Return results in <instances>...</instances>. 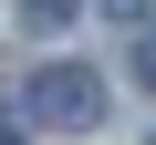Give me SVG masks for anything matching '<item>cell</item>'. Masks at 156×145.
Here are the masks:
<instances>
[{"label": "cell", "mask_w": 156, "mask_h": 145, "mask_svg": "<svg viewBox=\"0 0 156 145\" xmlns=\"http://www.w3.org/2000/svg\"><path fill=\"white\" fill-rule=\"evenodd\" d=\"M21 114H31V124H62V135H83V124L104 114V83H94L83 62H42V72H31V93H21Z\"/></svg>", "instance_id": "1"}, {"label": "cell", "mask_w": 156, "mask_h": 145, "mask_svg": "<svg viewBox=\"0 0 156 145\" xmlns=\"http://www.w3.org/2000/svg\"><path fill=\"white\" fill-rule=\"evenodd\" d=\"M21 21H31V31H62V21H73V0H21Z\"/></svg>", "instance_id": "2"}, {"label": "cell", "mask_w": 156, "mask_h": 145, "mask_svg": "<svg viewBox=\"0 0 156 145\" xmlns=\"http://www.w3.org/2000/svg\"><path fill=\"white\" fill-rule=\"evenodd\" d=\"M135 83H156V31H135Z\"/></svg>", "instance_id": "4"}, {"label": "cell", "mask_w": 156, "mask_h": 145, "mask_svg": "<svg viewBox=\"0 0 156 145\" xmlns=\"http://www.w3.org/2000/svg\"><path fill=\"white\" fill-rule=\"evenodd\" d=\"M104 11H146V0H104Z\"/></svg>", "instance_id": "5"}, {"label": "cell", "mask_w": 156, "mask_h": 145, "mask_svg": "<svg viewBox=\"0 0 156 145\" xmlns=\"http://www.w3.org/2000/svg\"><path fill=\"white\" fill-rule=\"evenodd\" d=\"M21 135H31V114H21V104H0V145H21Z\"/></svg>", "instance_id": "3"}]
</instances>
